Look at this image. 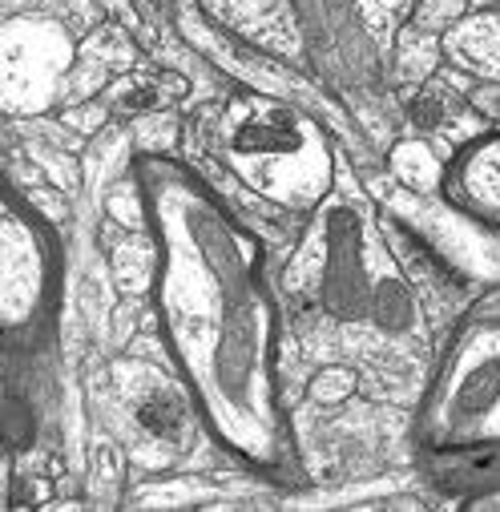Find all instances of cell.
<instances>
[{"label": "cell", "mask_w": 500, "mask_h": 512, "mask_svg": "<svg viewBox=\"0 0 500 512\" xmlns=\"http://www.w3.org/2000/svg\"><path fill=\"white\" fill-rule=\"evenodd\" d=\"M138 194L154 250L158 335L202 428L246 468L287 476L295 436L263 242L194 166L142 158Z\"/></svg>", "instance_id": "cell-1"}, {"label": "cell", "mask_w": 500, "mask_h": 512, "mask_svg": "<svg viewBox=\"0 0 500 512\" xmlns=\"http://www.w3.org/2000/svg\"><path fill=\"white\" fill-rule=\"evenodd\" d=\"M283 295L295 307V323L303 331L323 327L327 347L335 343L339 355L380 363L384 351H392L396 363H412V355L424 351L412 283L371 214L347 194L331 190L311 214L283 275Z\"/></svg>", "instance_id": "cell-2"}, {"label": "cell", "mask_w": 500, "mask_h": 512, "mask_svg": "<svg viewBox=\"0 0 500 512\" xmlns=\"http://www.w3.org/2000/svg\"><path fill=\"white\" fill-rule=\"evenodd\" d=\"M190 166L259 222H311L335 190L323 125L267 93H234L202 105L186 125Z\"/></svg>", "instance_id": "cell-3"}, {"label": "cell", "mask_w": 500, "mask_h": 512, "mask_svg": "<svg viewBox=\"0 0 500 512\" xmlns=\"http://www.w3.org/2000/svg\"><path fill=\"white\" fill-rule=\"evenodd\" d=\"M412 440L436 464L500 456V295L472 307L432 359Z\"/></svg>", "instance_id": "cell-4"}, {"label": "cell", "mask_w": 500, "mask_h": 512, "mask_svg": "<svg viewBox=\"0 0 500 512\" xmlns=\"http://www.w3.org/2000/svg\"><path fill=\"white\" fill-rule=\"evenodd\" d=\"M0 319H5V339L17 347L21 339L33 343L57 315L61 291V254L53 230L41 214L9 186L5 198V234H0Z\"/></svg>", "instance_id": "cell-5"}, {"label": "cell", "mask_w": 500, "mask_h": 512, "mask_svg": "<svg viewBox=\"0 0 500 512\" xmlns=\"http://www.w3.org/2000/svg\"><path fill=\"white\" fill-rule=\"evenodd\" d=\"M444 198L480 226H500V130L472 134L444 166Z\"/></svg>", "instance_id": "cell-6"}, {"label": "cell", "mask_w": 500, "mask_h": 512, "mask_svg": "<svg viewBox=\"0 0 500 512\" xmlns=\"http://www.w3.org/2000/svg\"><path fill=\"white\" fill-rule=\"evenodd\" d=\"M444 57L484 81V85H500V5L464 13L460 21H452L444 29Z\"/></svg>", "instance_id": "cell-7"}, {"label": "cell", "mask_w": 500, "mask_h": 512, "mask_svg": "<svg viewBox=\"0 0 500 512\" xmlns=\"http://www.w3.org/2000/svg\"><path fill=\"white\" fill-rule=\"evenodd\" d=\"M33 436H37V412H33V404L17 388H9V396H5V448H9V456H17L21 448H29Z\"/></svg>", "instance_id": "cell-8"}, {"label": "cell", "mask_w": 500, "mask_h": 512, "mask_svg": "<svg viewBox=\"0 0 500 512\" xmlns=\"http://www.w3.org/2000/svg\"><path fill=\"white\" fill-rule=\"evenodd\" d=\"M468 508H500V488H488V492H476L468 500Z\"/></svg>", "instance_id": "cell-9"}]
</instances>
